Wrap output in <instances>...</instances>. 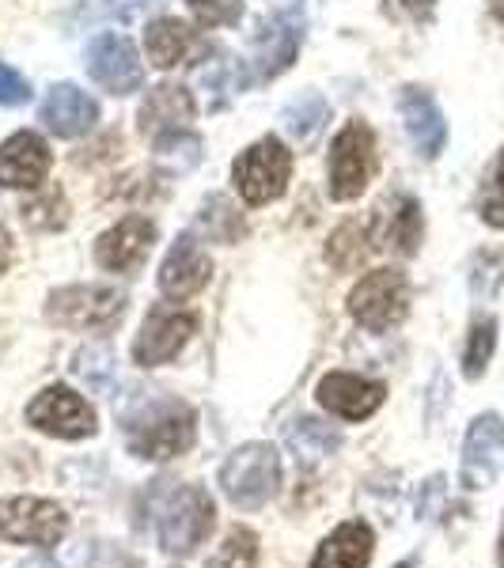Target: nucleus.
<instances>
[{"instance_id":"1","label":"nucleus","mask_w":504,"mask_h":568,"mask_svg":"<svg viewBox=\"0 0 504 568\" xmlns=\"http://www.w3.org/2000/svg\"><path fill=\"white\" fill-rule=\"evenodd\" d=\"M198 436V417L187 402L179 398H144L125 414V444L137 459H175V455H187L194 447Z\"/></svg>"},{"instance_id":"2","label":"nucleus","mask_w":504,"mask_h":568,"mask_svg":"<svg viewBox=\"0 0 504 568\" xmlns=\"http://www.w3.org/2000/svg\"><path fill=\"white\" fill-rule=\"evenodd\" d=\"M220 489L235 508H262L281 489V455L270 444H243L220 466Z\"/></svg>"},{"instance_id":"3","label":"nucleus","mask_w":504,"mask_h":568,"mask_svg":"<svg viewBox=\"0 0 504 568\" xmlns=\"http://www.w3.org/2000/svg\"><path fill=\"white\" fill-rule=\"evenodd\" d=\"M216 524V508L201 485H179L160 508V546L171 557H187L205 542L209 530Z\"/></svg>"},{"instance_id":"4","label":"nucleus","mask_w":504,"mask_h":568,"mask_svg":"<svg viewBox=\"0 0 504 568\" xmlns=\"http://www.w3.org/2000/svg\"><path fill=\"white\" fill-rule=\"evenodd\" d=\"M125 315V292L110 284H72L50 296L46 318L65 329H88V334H107L122 323Z\"/></svg>"},{"instance_id":"5","label":"nucleus","mask_w":504,"mask_h":568,"mask_svg":"<svg viewBox=\"0 0 504 568\" xmlns=\"http://www.w3.org/2000/svg\"><path fill=\"white\" fill-rule=\"evenodd\" d=\"M232 179L246 205H270L289 190L292 152L278 136H262L246 152H240V160L232 163Z\"/></svg>"},{"instance_id":"6","label":"nucleus","mask_w":504,"mask_h":568,"mask_svg":"<svg viewBox=\"0 0 504 568\" xmlns=\"http://www.w3.org/2000/svg\"><path fill=\"white\" fill-rule=\"evenodd\" d=\"M410 311V281L399 270H372L350 292V315L372 334L399 326Z\"/></svg>"},{"instance_id":"7","label":"nucleus","mask_w":504,"mask_h":568,"mask_svg":"<svg viewBox=\"0 0 504 568\" xmlns=\"http://www.w3.org/2000/svg\"><path fill=\"white\" fill-rule=\"evenodd\" d=\"M375 171V136L364 122H350L330 144V197L353 201Z\"/></svg>"},{"instance_id":"8","label":"nucleus","mask_w":504,"mask_h":568,"mask_svg":"<svg viewBox=\"0 0 504 568\" xmlns=\"http://www.w3.org/2000/svg\"><path fill=\"white\" fill-rule=\"evenodd\" d=\"M69 535V516L53 500L8 497L0 500V538L16 546H58Z\"/></svg>"},{"instance_id":"9","label":"nucleus","mask_w":504,"mask_h":568,"mask_svg":"<svg viewBox=\"0 0 504 568\" xmlns=\"http://www.w3.org/2000/svg\"><path fill=\"white\" fill-rule=\"evenodd\" d=\"M501 474H504V417L482 414L466 428L460 481H463V489L482 493V489H490Z\"/></svg>"},{"instance_id":"10","label":"nucleus","mask_w":504,"mask_h":568,"mask_svg":"<svg viewBox=\"0 0 504 568\" xmlns=\"http://www.w3.org/2000/svg\"><path fill=\"white\" fill-rule=\"evenodd\" d=\"M198 329L194 311H171L168 304H155L144 318L141 334L133 342V361L141 368H155V364H168L187 349V342Z\"/></svg>"},{"instance_id":"11","label":"nucleus","mask_w":504,"mask_h":568,"mask_svg":"<svg viewBox=\"0 0 504 568\" xmlns=\"http://www.w3.org/2000/svg\"><path fill=\"white\" fill-rule=\"evenodd\" d=\"M27 425L58 439H84L95 433V409L69 387H46L27 406Z\"/></svg>"},{"instance_id":"12","label":"nucleus","mask_w":504,"mask_h":568,"mask_svg":"<svg viewBox=\"0 0 504 568\" xmlns=\"http://www.w3.org/2000/svg\"><path fill=\"white\" fill-rule=\"evenodd\" d=\"M88 72L99 88H107L110 95H133L137 88L144 84V65L137 45L125 39V34H99L95 42L88 45Z\"/></svg>"},{"instance_id":"13","label":"nucleus","mask_w":504,"mask_h":568,"mask_svg":"<svg viewBox=\"0 0 504 568\" xmlns=\"http://www.w3.org/2000/svg\"><path fill=\"white\" fill-rule=\"evenodd\" d=\"M155 243V224L149 216H125L107 227L95 243V262L110 273H137Z\"/></svg>"},{"instance_id":"14","label":"nucleus","mask_w":504,"mask_h":568,"mask_svg":"<svg viewBox=\"0 0 504 568\" xmlns=\"http://www.w3.org/2000/svg\"><path fill=\"white\" fill-rule=\"evenodd\" d=\"M315 394L326 414H334L342 420H364L383 406L387 387H383L380 379H361V375H350V372H330L319 379Z\"/></svg>"},{"instance_id":"15","label":"nucleus","mask_w":504,"mask_h":568,"mask_svg":"<svg viewBox=\"0 0 504 568\" xmlns=\"http://www.w3.org/2000/svg\"><path fill=\"white\" fill-rule=\"evenodd\" d=\"M53 155L39 133H16L0 144V186L39 190L50 175Z\"/></svg>"},{"instance_id":"16","label":"nucleus","mask_w":504,"mask_h":568,"mask_svg":"<svg viewBox=\"0 0 504 568\" xmlns=\"http://www.w3.org/2000/svg\"><path fill=\"white\" fill-rule=\"evenodd\" d=\"M209 273H213V262H209L205 246L194 235H179L160 265V288L171 300H190L209 284Z\"/></svg>"},{"instance_id":"17","label":"nucleus","mask_w":504,"mask_h":568,"mask_svg":"<svg viewBox=\"0 0 504 568\" xmlns=\"http://www.w3.org/2000/svg\"><path fill=\"white\" fill-rule=\"evenodd\" d=\"M39 118L50 133L58 136H84L95 130L99 122V106L88 91H80L77 84H53L50 95L42 99Z\"/></svg>"},{"instance_id":"18","label":"nucleus","mask_w":504,"mask_h":568,"mask_svg":"<svg viewBox=\"0 0 504 568\" xmlns=\"http://www.w3.org/2000/svg\"><path fill=\"white\" fill-rule=\"evenodd\" d=\"M399 110H402V122H406V133H410V141H414L417 155L436 160L447 144V122H444V114H440L436 99L429 95L425 88H402Z\"/></svg>"},{"instance_id":"19","label":"nucleus","mask_w":504,"mask_h":568,"mask_svg":"<svg viewBox=\"0 0 504 568\" xmlns=\"http://www.w3.org/2000/svg\"><path fill=\"white\" fill-rule=\"evenodd\" d=\"M198 106L194 95L179 84H160L144 95L141 103V133L144 136H163V133H182L190 122H194Z\"/></svg>"},{"instance_id":"20","label":"nucleus","mask_w":504,"mask_h":568,"mask_svg":"<svg viewBox=\"0 0 504 568\" xmlns=\"http://www.w3.org/2000/svg\"><path fill=\"white\" fill-rule=\"evenodd\" d=\"M372 549H375L372 527L353 519V524H342L334 535L323 538V546L311 557V568H369Z\"/></svg>"},{"instance_id":"21","label":"nucleus","mask_w":504,"mask_h":568,"mask_svg":"<svg viewBox=\"0 0 504 568\" xmlns=\"http://www.w3.org/2000/svg\"><path fill=\"white\" fill-rule=\"evenodd\" d=\"M421 235H425V216H421V205L414 197H399L391 216H380V227L372 232L375 246L383 251H395L402 258L417 254L421 246Z\"/></svg>"},{"instance_id":"22","label":"nucleus","mask_w":504,"mask_h":568,"mask_svg":"<svg viewBox=\"0 0 504 568\" xmlns=\"http://www.w3.org/2000/svg\"><path fill=\"white\" fill-rule=\"evenodd\" d=\"M285 444L304 470H315V466H323L342 447V433H334V428L315 417H296L285 428Z\"/></svg>"},{"instance_id":"23","label":"nucleus","mask_w":504,"mask_h":568,"mask_svg":"<svg viewBox=\"0 0 504 568\" xmlns=\"http://www.w3.org/2000/svg\"><path fill=\"white\" fill-rule=\"evenodd\" d=\"M198 34L179 20H155L144 31V53L155 69H175L198 50Z\"/></svg>"},{"instance_id":"24","label":"nucleus","mask_w":504,"mask_h":568,"mask_svg":"<svg viewBox=\"0 0 504 568\" xmlns=\"http://www.w3.org/2000/svg\"><path fill=\"white\" fill-rule=\"evenodd\" d=\"M300 39H304L300 23L278 20L273 27H265V34L259 39V77L262 80L281 77V72L292 65V58H296Z\"/></svg>"},{"instance_id":"25","label":"nucleus","mask_w":504,"mask_h":568,"mask_svg":"<svg viewBox=\"0 0 504 568\" xmlns=\"http://www.w3.org/2000/svg\"><path fill=\"white\" fill-rule=\"evenodd\" d=\"M372 227H364V224H356V220H350V224H342L334 235H330V243H326V262L334 265V270H342V273H350L356 270L364 258H369V251H372Z\"/></svg>"},{"instance_id":"26","label":"nucleus","mask_w":504,"mask_h":568,"mask_svg":"<svg viewBox=\"0 0 504 568\" xmlns=\"http://www.w3.org/2000/svg\"><path fill=\"white\" fill-rule=\"evenodd\" d=\"M72 372H77L91 390H99V394L114 390L118 364H114V353H110L107 345H84V349L72 356Z\"/></svg>"},{"instance_id":"27","label":"nucleus","mask_w":504,"mask_h":568,"mask_svg":"<svg viewBox=\"0 0 504 568\" xmlns=\"http://www.w3.org/2000/svg\"><path fill=\"white\" fill-rule=\"evenodd\" d=\"M330 118V110L326 103L319 95H304V99H296L289 110H285V133L292 136V141H300V144H311L319 133H323V122Z\"/></svg>"},{"instance_id":"28","label":"nucleus","mask_w":504,"mask_h":568,"mask_svg":"<svg viewBox=\"0 0 504 568\" xmlns=\"http://www.w3.org/2000/svg\"><path fill=\"white\" fill-rule=\"evenodd\" d=\"M493 349H497V318H478L471 326V334H466V349H463L466 379H482L493 361Z\"/></svg>"},{"instance_id":"29","label":"nucleus","mask_w":504,"mask_h":568,"mask_svg":"<svg viewBox=\"0 0 504 568\" xmlns=\"http://www.w3.org/2000/svg\"><path fill=\"white\" fill-rule=\"evenodd\" d=\"M198 160H201V141L198 136H190L187 130L155 136V163L168 168L171 175H175V171H190Z\"/></svg>"},{"instance_id":"30","label":"nucleus","mask_w":504,"mask_h":568,"mask_svg":"<svg viewBox=\"0 0 504 568\" xmlns=\"http://www.w3.org/2000/svg\"><path fill=\"white\" fill-rule=\"evenodd\" d=\"M478 213L490 227L504 232V149L493 160L490 175L482 182V194H478Z\"/></svg>"},{"instance_id":"31","label":"nucleus","mask_w":504,"mask_h":568,"mask_svg":"<svg viewBox=\"0 0 504 568\" xmlns=\"http://www.w3.org/2000/svg\"><path fill=\"white\" fill-rule=\"evenodd\" d=\"M69 205H65V194L61 190H42L34 201H27L23 205V220L31 227H39V232H53V227L65 224Z\"/></svg>"},{"instance_id":"32","label":"nucleus","mask_w":504,"mask_h":568,"mask_svg":"<svg viewBox=\"0 0 504 568\" xmlns=\"http://www.w3.org/2000/svg\"><path fill=\"white\" fill-rule=\"evenodd\" d=\"M254 565H259V538H254V530L246 527L228 530L224 546L216 554V568H254Z\"/></svg>"},{"instance_id":"33","label":"nucleus","mask_w":504,"mask_h":568,"mask_svg":"<svg viewBox=\"0 0 504 568\" xmlns=\"http://www.w3.org/2000/svg\"><path fill=\"white\" fill-rule=\"evenodd\" d=\"M201 27H232L243 16V0H187Z\"/></svg>"},{"instance_id":"34","label":"nucleus","mask_w":504,"mask_h":568,"mask_svg":"<svg viewBox=\"0 0 504 568\" xmlns=\"http://www.w3.org/2000/svg\"><path fill=\"white\" fill-rule=\"evenodd\" d=\"M31 99V84L12 65L0 61V106H23Z\"/></svg>"},{"instance_id":"35","label":"nucleus","mask_w":504,"mask_h":568,"mask_svg":"<svg viewBox=\"0 0 504 568\" xmlns=\"http://www.w3.org/2000/svg\"><path fill=\"white\" fill-rule=\"evenodd\" d=\"M383 4H387V12L406 16V20H425L436 0H383Z\"/></svg>"},{"instance_id":"36","label":"nucleus","mask_w":504,"mask_h":568,"mask_svg":"<svg viewBox=\"0 0 504 568\" xmlns=\"http://www.w3.org/2000/svg\"><path fill=\"white\" fill-rule=\"evenodd\" d=\"M8 265H12V235L0 227V277L8 273Z\"/></svg>"},{"instance_id":"37","label":"nucleus","mask_w":504,"mask_h":568,"mask_svg":"<svg viewBox=\"0 0 504 568\" xmlns=\"http://www.w3.org/2000/svg\"><path fill=\"white\" fill-rule=\"evenodd\" d=\"M23 568H61V565L50 561V557H31V561H27Z\"/></svg>"},{"instance_id":"38","label":"nucleus","mask_w":504,"mask_h":568,"mask_svg":"<svg viewBox=\"0 0 504 568\" xmlns=\"http://www.w3.org/2000/svg\"><path fill=\"white\" fill-rule=\"evenodd\" d=\"M490 8H493V16L504 23V0H490Z\"/></svg>"},{"instance_id":"39","label":"nucleus","mask_w":504,"mask_h":568,"mask_svg":"<svg viewBox=\"0 0 504 568\" xmlns=\"http://www.w3.org/2000/svg\"><path fill=\"white\" fill-rule=\"evenodd\" d=\"M497 565L504 568V524H501V538H497Z\"/></svg>"},{"instance_id":"40","label":"nucleus","mask_w":504,"mask_h":568,"mask_svg":"<svg viewBox=\"0 0 504 568\" xmlns=\"http://www.w3.org/2000/svg\"><path fill=\"white\" fill-rule=\"evenodd\" d=\"M395 568H414V561H399Z\"/></svg>"}]
</instances>
